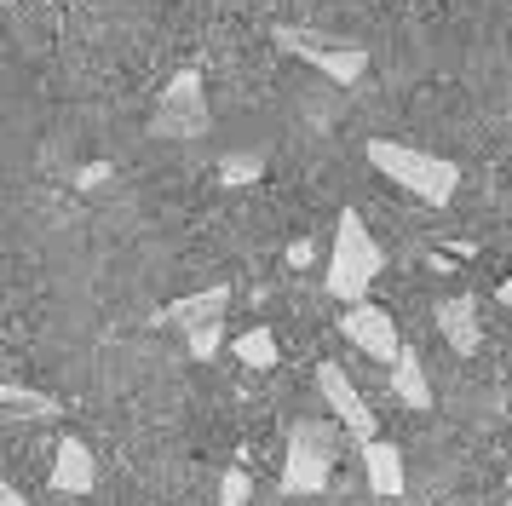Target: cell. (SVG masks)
I'll use <instances>...</instances> for the list:
<instances>
[{
	"label": "cell",
	"mask_w": 512,
	"mask_h": 506,
	"mask_svg": "<svg viewBox=\"0 0 512 506\" xmlns=\"http://www.w3.org/2000/svg\"><path fill=\"white\" fill-rule=\"evenodd\" d=\"M369 167L386 173L397 190H409L415 202L426 207H449L455 190H461V167L449 156H432V150H415V144H397V138H369Z\"/></svg>",
	"instance_id": "obj_1"
},
{
	"label": "cell",
	"mask_w": 512,
	"mask_h": 506,
	"mask_svg": "<svg viewBox=\"0 0 512 506\" xmlns=\"http://www.w3.org/2000/svg\"><path fill=\"white\" fill-rule=\"evenodd\" d=\"M386 271V248L369 236V219L346 207L334 219V248H328V271H323V288L346 305H363L374 288V276Z\"/></svg>",
	"instance_id": "obj_2"
},
{
	"label": "cell",
	"mask_w": 512,
	"mask_h": 506,
	"mask_svg": "<svg viewBox=\"0 0 512 506\" xmlns=\"http://www.w3.org/2000/svg\"><path fill=\"white\" fill-rule=\"evenodd\" d=\"M340 437L328 420H294L288 432V455H282V495H317L334 472Z\"/></svg>",
	"instance_id": "obj_3"
},
{
	"label": "cell",
	"mask_w": 512,
	"mask_h": 506,
	"mask_svg": "<svg viewBox=\"0 0 512 506\" xmlns=\"http://www.w3.org/2000/svg\"><path fill=\"white\" fill-rule=\"evenodd\" d=\"M277 46L294 52L300 64H311L328 87H357L369 75V46H357V41H311L294 23H277Z\"/></svg>",
	"instance_id": "obj_4"
},
{
	"label": "cell",
	"mask_w": 512,
	"mask_h": 506,
	"mask_svg": "<svg viewBox=\"0 0 512 506\" xmlns=\"http://www.w3.org/2000/svg\"><path fill=\"white\" fill-rule=\"evenodd\" d=\"M213 127V110H208V92H202V75L185 69V75H173L156 98V110H150V133L156 138H202Z\"/></svg>",
	"instance_id": "obj_5"
},
{
	"label": "cell",
	"mask_w": 512,
	"mask_h": 506,
	"mask_svg": "<svg viewBox=\"0 0 512 506\" xmlns=\"http://www.w3.org/2000/svg\"><path fill=\"white\" fill-rule=\"evenodd\" d=\"M317 397H323L328 420H334V426H346V432L357 437V449H363V443H374V414H369L363 391L351 386V374H346L340 363H323V368H317Z\"/></svg>",
	"instance_id": "obj_6"
},
{
	"label": "cell",
	"mask_w": 512,
	"mask_h": 506,
	"mask_svg": "<svg viewBox=\"0 0 512 506\" xmlns=\"http://www.w3.org/2000/svg\"><path fill=\"white\" fill-rule=\"evenodd\" d=\"M340 334H346L363 357H374V363H386L392 368L397 357H403V334H397V322L392 311H380V305H346V317H340Z\"/></svg>",
	"instance_id": "obj_7"
},
{
	"label": "cell",
	"mask_w": 512,
	"mask_h": 506,
	"mask_svg": "<svg viewBox=\"0 0 512 506\" xmlns=\"http://www.w3.org/2000/svg\"><path fill=\"white\" fill-rule=\"evenodd\" d=\"M47 483L58 489V495H93V489H98V460H93V449H87L81 437H64V443H58V455H52Z\"/></svg>",
	"instance_id": "obj_8"
},
{
	"label": "cell",
	"mask_w": 512,
	"mask_h": 506,
	"mask_svg": "<svg viewBox=\"0 0 512 506\" xmlns=\"http://www.w3.org/2000/svg\"><path fill=\"white\" fill-rule=\"evenodd\" d=\"M225 311H231V282H213V288H202V294L173 299V305L162 311V322H179L185 334H196V328H208V322H225Z\"/></svg>",
	"instance_id": "obj_9"
},
{
	"label": "cell",
	"mask_w": 512,
	"mask_h": 506,
	"mask_svg": "<svg viewBox=\"0 0 512 506\" xmlns=\"http://www.w3.org/2000/svg\"><path fill=\"white\" fill-rule=\"evenodd\" d=\"M363 466H369V489H374V495L397 501V495L409 489V478H403V449H397V443H386V437L363 443Z\"/></svg>",
	"instance_id": "obj_10"
},
{
	"label": "cell",
	"mask_w": 512,
	"mask_h": 506,
	"mask_svg": "<svg viewBox=\"0 0 512 506\" xmlns=\"http://www.w3.org/2000/svg\"><path fill=\"white\" fill-rule=\"evenodd\" d=\"M438 328H443V340L455 345V351H461V357H472V351H478V340H484V334H478V305H472V299H438Z\"/></svg>",
	"instance_id": "obj_11"
},
{
	"label": "cell",
	"mask_w": 512,
	"mask_h": 506,
	"mask_svg": "<svg viewBox=\"0 0 512 506\" xmlns=\"http://www.w3.org/2000/svg\"><path fill=\"white\" fill-rule=\"evenodd\" d=\"M0 414H6V420H58L64 403L47 397V391H29V386H18V380H6V386H0Z\"/></svg>",
	"instance_id": "obj_12"
},
{
	"label": "cell",
	"mask_w": 512,
	"mask_h": 506,
	"mask_svg": "<svg viewBox=\"0 0 512 506\" xmlns=\"http://www.w3.org/2000/svg\"><path fill=\"white\" fill-rule=\"evenodd\" d=\"M392 391L403 409H432V386H426V368H420V357L403 345V357L392 363Z\"/></svg>",
	"instance_id": "obj_13"
},
{
	"label": "cell",
	"mask_w": 512,
	"mask_h": 506,
	"mask_svg": "<svg viewBox=\"0 0 512 506\" xmlns=\"http://www.w3.org/2000/svg\"><path fill=\"white\" fill-rule=\"evenodd\" d=\"M231 357L248 368H277V334L271 328H248V334L231 340Z\"/></svg>",
	"instance_id": "obj_14"
},
{
	"label": "cell",
	"mask_w": 512,
	"mask_h": 506,
	"mask_svg": "<svg viewBox=\"0 0 512 506\" xmlns=\"http://www.w3.org/2000/svg\"><path fill=\"white\" fill-rule=\"evenodd\" d=\"M185 345H190V357H196V363H213V357H219V345H225V322H208V328L185 334Z\"/></svg>",
	"instance_id": "obj_15"
},
{
	"label": "cell",
	"mask_w": 512,
	"mask_h": 506,
	"mask_svg": "<svg viewBox=\"0 0 512 506\" xmlns=\"http://www.w3.org/2000/svg\"><path fill=\"white\" fill-rule=\"evenodd\" d=\"M248 495H254V478H248L242 466H231V472L219 478V506H248Z\"/></svg>",
	"instance_id": "obj_16"
},
{
	"label": "cell",
	"mask_w": 512,
	"mask_h": 506,
	"mask_svg": "<svg viewBox=\"0 0 512 506\" xmlns=\"http://www.w3.org/2000/svg\"><path fill=\"white\" fill-rule=\"evenodd\" d=\"M259 173H265V161H259V156H225V161H219V179H225V184H254Z\"/></svg>",
	"instance_id": "obj_17"
},
{
	"label": "cell",
	"mask_w": 512,
	"mask_h": 506,
	"mask_svg": "<svg viewBox=\"0 0 512 506\" xmlns=\"http://www.w3.org/2000/svg\"><path fill=\"white\" fill-rule=\"evenodd\" d=\"M0 506H29V501H24V489H18V483H0Z\"/></svg>",
	"instance_id": "obj_18"
},
{
	"label": "cell",
	"mask_w": 512,
	"mask_h": 506,
	"mask_svg": "<svg viewBox=\"0 0 512 506\" xmlns=\"http://www.w3.org/2000/svg\"><path fill=\"white\" fill-rule=\"evenodd\" d=\"M288 265H311V242H294L288 248Z\"/></svg>",
	"instance_id": "obj_19"
},
{
	"label": "cell",
	"mask_w": 512,
	"mask_h": 506,
	"mask_svg": "<svg viewBox=\"0 0 512 506\" xmlns=\"http://www.w3.org/2000/svg\"><path fill=\"white\" fill-rule=\"evenodd\" d=\"M501 305H512V276H507V282H501Z\"/></svg>",
	"instance_id": "obj_20"
},
{
	"label": "cell",
	"mask_w": 512,
	"mask_h": 506,
	"mask_svg": "<svg viewBox=\"0 0 512 506\" xmlns=\"http://www.w3.org/2000/svg\"><path fill=\"white\" fill-rule=\"evenodd\" d=\"M6 6H18V0H6Z\"/></svg>",
	"instance_id": "obj_21"
},
{
	"label": "cell",
	"mask_w": 512,
	"mask_h": 506,
	"mask_svg": "<svg viewBox=\"0 0 512 506\" xmlns=\"http://www.w3.org/2000/svg\"><path fill=\"white\" fill-rule=\"evenodd\" d=\"M507 483H512V472H507Z\"/></svg>",
	"instance_id": "obj_22"
},
{
	"label": "cell",
	"mask_w": 512,
	"mask_h": 506,
	"mask_svg": "<svg viewBox=\"0 0 512 506\" xmlns=\"http://www.w3.org/2000/svg\"><path fill=\"white\" fill-rule=\"evenodd\" d=\"M501 506H512V501H501Z\"/></svg>",
	"instance_id": "obj_23"
}]
</instances>
